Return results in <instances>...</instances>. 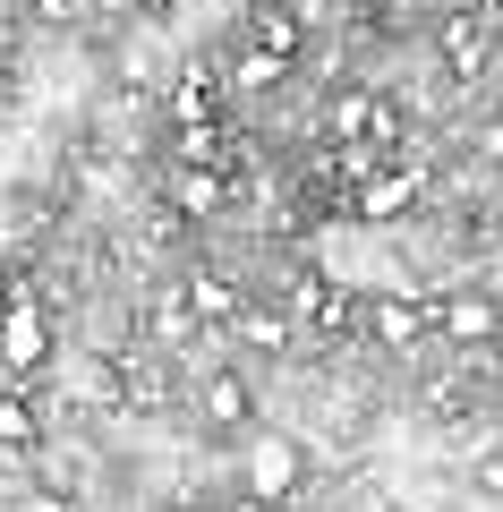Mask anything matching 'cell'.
I'll return each mask as SVG.
<instances>
[{"instance_id":"obj_1","label":"cell","mask_w":503,"mask_h":512,"mask_svg":"<svg viewBox=\"0 0 503 512\" xmlns=\"http://www.w3.org/2000/svg\"><path fill=\"white\" fill-rule=\"evenodd\" d=\"M43 359H52V308H43V291L26 282V291L0 308V367H9V384H26Z\"/></svg>"},{"instance_id":"obj_2","label":"cell","mask_w":503,"mask_h":512,"mask_svg":"<svg viewBox=\"0 0 503 512\" xmlns=\"http://www.w3.org/2000/svg\"><path fill=\"white\" fill-rule=\"evenodd\" d=\"M307 495V453L290 436H248V504H299Z\"/></svg>"},{"instance_id":"obj_3","label":"cell","mask_w":503,"mask_h":512,"mask_svg":"<svg viewBox=\"0 0 503 512\" xmlns=\"http://www.w3.org/2000/svg\"><path fill=\"white\" fill-rule=\"evenodd\" d=\"M418 299H427V325L435 333H444V342H461V350H495V333H503V308H495V299H486V291H418Z\"/></svg>"},{"instance_id":"obj_4","label":"cell","mask_w":503,"mask_h":512,"mask_svg":"<svg viewBox=\"0 0 503 512\" xmlns=\"http://www.w3.org/2000/svg\"><path fill=\"white\" fill-rule=\"evenodd\" d=\"M418 188H427V163H384L367 188H350V214L359 222H401L418 205Z\"/></svg>"},{"instance_id":"obj_5","label":"cell","mask_w":503,"mask_h":512,"mask_svg":"<svg viewBox=\"0 0 503 512\" xmlns=\"http://www.w3.org/2000/svg\"><path fill=\"white\" fill-rule=\"evenodd\" d=\"M248 43L299 69V52H307V26H299V9H290V0H256V9H248Z\"/></svg>"},{"instance_id":"obj_6","label":"cell","mask_w":503,"mask_h":512,"mask_svg":"<svg viewBox=\"0 0 503 512\" xmlns=\"http://www.w3.org/2000/svg\"><path fill=\"white\" fill-rule=\"evenodd\" d=\"M197 410H205V427H248L256 419V384L239 376V367H214V376L197 384Z\"/></svg>"},{"instance_id":"obj_7","label":"cell","mask_w":503,"mask_h":512,"mask_svg":"<svg viewBox=\"0 0 503 512\" xmlns=\"http://www.w3.org/2000/svg\"><path fill=\"white\" fill-rule=\"evenodd\" d=\"M180 291H188V316H197V325H239V308H248V291H239L231 274H214V265L188 274Z\"/></svg>"},{"instance_id":"obj_8","label":"cell","mask_w":503,"mask_h":512,"mask_svg":"<svg viewBox=\"0 0 503 512\" xmlns=\"http://www.w3.org/2000/svg\"><path fill=\"white\" fill-rule=\"evenodd\" d=\"M367 325H376V342L418 350V333H427V299H418V291H384L376 308H367Z\"/></svg>"},{"instance_id":"obj_9","label":"cell","mask_w":503,"mask_h":512,"mask_svg":"<svg viewBox=\"0 0 503 512\" xmlns=\"http://www.w3.org/2000/svg\"><path fill=\"white\" fill-rule=\"evenodd\" d=\"M282 308H290V325H333V316L350 308V282H333V274H299Z\"/></svg>"},{"instance_id":"obj_10","label":"cell","mask_w":503,"mask_h":512,"mask_svg":"<svg viewBox=\"0 0 503 512\" xmlns=\"http://www.w3.org/2000/svg\"><path fill=\"white\" fill-rule=\"evenodd\" d=\"M43 444V410L26 384H0V453H35Z\"/></svg>"},{"instance_id":"obj_11","label":"cell","mask_w":503,"mask_h":512,"mask_svg":"<svg viewBox=\"0 0 503 512\" xmlns=\"http://www.w3.org/2000/svg\"><path fill=\"white\" fill-rule=\"evenodd\" d=\"M171 197H180L188 222H214L222 205H231V180H222V171H180L171 163Z\"/></svg>"},{"instance_id":"obj_12","label":"cell","mask_w":503,"mask_h":512,"mask_svg":"<svg viewBox=\"0 0 503 512\" xmlns=\"http://www.w3.org/2000/svg\"><path fill=\"white\" fill-rule=\"evenodd\" d=\"M171 163H180V171H222V180H231V154H222V128L214 120H188L180 137H171Z\"/></svg>"},{"instance_id":"obj_13","label":"cell","mask_w":503,"mask_h":512,"mask_svg":"<svg viewBox=\"0 0 503 512\" xmlns=\"http://www.w3.org/2000/svg\"><path fill=\"white\" fill-rule=\"evenodd\" d=\"M222 77H231L239 94H265V86H282V77H290V60H273V52H256V43H239Z\"/></svg>"},{"instance_id":"obj_14","label":"cell","mask_w":503,"mask_h":512,"mask_svg":"<svg viewBox=\"0 0 503 512\" xmlns=\"http://www.w3.org/2000/svg\"><path fill=\"white\" fill-rule=\"evenodd\" d=\"M231 333H239V342H256V350H290V308H265V299H248Z\"/></svg>"},{"instance_id":"obj_15","label":"cell","mask_w":503,"mask_h":512,"mask_svg":"<svg viewBox=\"0 0 503 512\" xmlns=\"http://www.w3.org/2000/svg\"><path fill=\"white\" fill-rule=\"evenodd\" d=\"M162 103H171V128H188V120H214V77H205V69L171 77V94H162Z\"/></svg>"},{"instance_id":"obj_16","label":"cell","mask_w":503,"mask_h":512,"mask_svg":"<svg viewBox=\"0 0 503 512\" xmlns=\"http://www.w3.org/2000/svg\"><path fill=\"white\" fill-rule=\"evenodd\" d=\"M444 52H452V69H461V77H478V69H486V35H478V18H444Z\"/></svg>"},{"instance_id":"obj_17","label":"cell","mask_w":503,"mask_h":512,"mask_svg":"<svg viewBox=\"0 0 503 512\" xmlns=\"http://www.w3.org/2000/svg\"><path fill=\"white\" fill-rule=\"evenodd\" d=\"M197 333V316H188V291H162L154 299V342H188Z\"/></svg>"},{"instance_id":"obj_18","label":"cell","mask_w":503,"mask_h":512,"mask_svg":"<svg viewBox=\"0 0 503 512\" xmlns=\"http://www.w3.org/2000/svg\"><path fill=\"white\" fill-rule=\"evenodd\" d=\"M350 18H384V9H393V0H342Z\"/></svg>"},{"instance_id":"obj_19","label":"cell","mask_w":503,"mask_h":512,"mask_svg":"<svg viewBox=\"0 0 503 512\" xmlns=\"http://www.w3.org/2000/svg\"><path fill=\"white\" fill-rule=\"evenodd\" d=\"M9 9H35V0H9Z\"/></svg>"}]
</instances>
